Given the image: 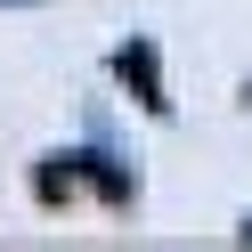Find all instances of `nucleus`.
<instances>
[{"instance_id":"nucleus-1","label":"nucleus","mask_w":252,"mask_h":252,"mask_svg":"<svg viewBox=\"0 0 252 252\" xmlns=\"http://www.w3.org/2000/svg\"><path fill=\"white\" fill-rule=\"evenodd\" d=\"M122 82H138L147 106H163V90H155V49H122Z\"/></svg>"}]
</instances>
